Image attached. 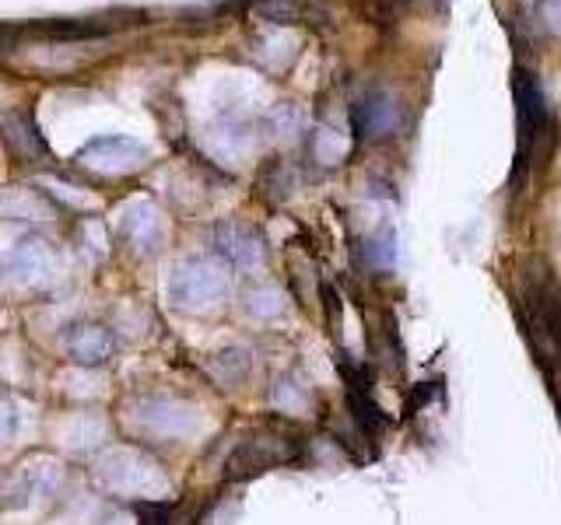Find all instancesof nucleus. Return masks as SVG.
Instances as JSON below:
<instances>
[{"label": "nucleus", "mask_w": 561, "mask_h": 525, "mask_svg": "<svg viewBox=\"0 0 561 525\" xmlns=\"http://www.w3.org/2000/svg\"><path fill=\"white\" fill-rule=\"evenodd\" d=\"M11 431H14V410L8 399H0V442L11 438Z\"/></svg>", "instance_id": "9b49d317"}, {"label": "nucleus", "mask_w": 561, "mask_h": 525, "mask_svg": "<svg viewBox=\"0 0 561 525\" xmlns=\"http://www.w3.org/2000/svg\"><path fill=\"white\" fill-rule=\"evenodd\" d=\"M295 445L288 442L285 434H253L250 442H242V448L236 452V472H260V469H271L277 463H291L295 459Z\"/></svg>", "instance_id": "20e7f679"}, {"label": "nucleus", "mask_w": 561, "mask_h": 525, "mask_svg": "<svg viewBox=\"0 0 561 525\" xmlns=\"http://www.w3.org/2000/svg\"><path fill=\"white\" fill-rule=\"evenodd\" d=\"M49 249L43 242H22L18 249H11L0 262V270L8 273V280L14 284H43L49 277Z\"/></svg>", "instance_id": "0eeeda50"}, {"label": "nucleus", "mask_w": 561, "mask_h": 525, "mask_svg": "<svg viewBox=\"0 0 561 525\" xmlns=\"http://www.w3.org/2000/svg\"><path fill=\"white\" fill-rule=\"evenodd\" d=\"M102 477L113 490H148L158 483V472L148 459H140L137 452H116L102 463Z\"/></svg>", "instance_id": "423d86ee"}, {"label": "nucleus", "mask_w": 561, "mask_h": 525, "mask_svg": "<svg viewBox=\"0 0 561 525\" xmlns=\"http://www.w3.org/2000/svg\"><path fill=\"white\" fill-rule=\"evenodd\" d=\"M526 308H530V323L540 332V343L548 354L561 358V291L558 284L540 270L526 284Z\"/></svg>", "instance_id": "f03ea898"}, {"label": "nucleus", "mask_w": 561, "mask_h": 525, "mask_svg": "<svg viewBox=\"0 0 561 525\" xmlns=\"http://www.w3.org/2000/svg\"><path fill=\"white\" fill-rule=\"evenodd\" d=\"M145 151H140L134 140H123V137H102L95 144H88L81 151V162L88 168H99V172H127L137 168Z\"/></svg>", "instance_id": "39448f33"}, {"label": "nucleus", "mask_w": 561, "mask_h": 525, "mask_svg": "<svg viewBox=\"0 0 561 525\" xmlns=\"http://www.w3.org/2000/svg\"><path fill=\"white\" fill-rule=\"evenodd\" d=\"M67 350H70V358H78L81 364H99L110 358L113 337H110V329H102V326H81L67 337Z\"/></svg>", "instance_id": "1a4fd4ad"}, {"label": "nucleus", "mask_w": 561, "mask_h": 525, "mask_svg": "<svg viewBox=\"0 0 561 525\" xmlns=\"http://www.w3.org/2000/svg\"><path fill=\"white\" fill-rule=\"evenodd\" d=\"M137 424L151 434H186L193 428V410L180 407V402L154 399L137 410Z\"/></svg>", "instance_id": "6e6552de"}, {"label": "nucleus", "mask_w": 561, "mask_h": 525, "mask_svg": "<svg viewBox=\"0 0 561 525\" xmlns=\"http://www.w3.org/2000/svg\"><path fill=\"white\" fill-rule=\"evenodd\" d=\"M210 368H215V375L225 385H236V382H242L245 375H250V354H245L242 347H228V350H221V354H215Z\"/></svg>", "instance_id": "9d476101"}, {"label": "nucleus", "mask_w": 561, "mask_h": 525, "mask_svg": "<svg viewBox=\"0 0 561 525\" xmlns=\"http://www.w3.org/2000/svg\"><path fill=\"white\" fill-rule=\"evenodd\" d=\"M225 291H228V277L215 267V262H186L172 280V302L190 312L218 305Z\"/></svg>", "instance_id": "f257e3e1"}, {"label": "nucleus", "mask_w": 561, "mask_h": 525, "mask_svg": "<svg viewBox=\"0 0 561 525\" xmlns=\"http://www.w3.org/2000/svg\"><path fill=\"white\" fill-rule=\"evenodd\" d=\"M513 95H516V109H519V175H523V168L530 165L534 140L543 133V127H548V109H543V92H540L537 78L523 67H516Z\"/></svg>", "instance_id": "7ed1b4c3"}]
</instances>
